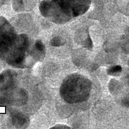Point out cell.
I'll use <instances>...</instances> for the list:
<instances>
[{"label": "cell", "mask_w": 129, "mask_h": 129, "mask_svg": "<svg viewBox=\"0 0 129 129\" xmlns=\"http://www.w3.org/2000/svg\"><path fill=\"white\" fill-rule=\"evenodd\" d=\"M14 9L17 11H20L23 10V3L22 0H14L13 3Z\"/></svg>", "instance_id": "obj_10"}, {"label": "cell", "mask_w": 129, "mask_h": 129, "mask_svg": "<svg viewBox=\"0 0 129 129\" xmlns=\"http://www.w3.org/2000/svg\"><path fill=\"white\" fill-rule=\"evenodd\" d=\"M30 44L29 38L26 34L17 35L13 43L2 58L11 66L23 69L26 67Z\"/></svg>", "instance_id": "obj_4"}, {"label": "cell", "mask_w": 129, "mask_h": 129, "mask_svg": "<svg viewBox=\"0 0 129 129\" xmlns=\"http://www.w3.org/2000/svg\"><path fill=\"white\" fill-rule=\"evenodd\" d=\"M128 65L129 66V58H128Z\"/></svg>", "instance_id": "obj_13"}, {"label": "cell", "mask_w": 129, "mask_h": 129, "mask_svg": "<svg viewBox=\"0 0 129 129\" xmlns=\"http://www.w3.org/2000/svg\"><path fill=\"white\" fill-rule=\"evenodd\" d=\"M34 48L37 51L44 55L45 53V46L43 42L40 40H37L35 41Z\"/></svg>", "instance_id": "obj_8"}, {"label": "cell", "mask_w": 129, "mask_h": 129, "mask_svg": "<svg viewBox=\"0 0 129 129\" xmlns=\"http://www.w3.org/2000/svg\"><path fill=\"white\" fill-rule=\"evenodd\" d=\"M122 104L123 106L129 108V94L122 99Z\"/></svg>", "instance_id": "obj_11"}, {"label": "cell", "mask_w": 129, "mask_h": 129, "mask_svg": "<svg viewBox=\"0 0 129 129\" xmlns=\"http://www.w3.org/2000/svg\"><path fill=\"white\" fill-rule=\"evenodd\" d=\"M50 44L51 46L54 47H58L63 45V42L62 39L58 37L55 36L53 37L50 41Z\"/></svg>", "instance_id": "obj_9"}, {"label": "cell", "mask_w": 129, "mask_h": 129, "mask_svg": "<svg viewBox=\"0 0 129 129\" xmlns=\"http://www.w3.org/2000/svg\"><path fill=\"white\" fill-rule=\"evenodd\" d=\"M92 83L86 77L79 74H72L63 81L59 90L61 98L70 104L84 102L89 98Z\"/></svg>", "instance_id": "obj_2"}, {"label": "cell", "mask_w": 129, "mask_h": 129, "mask_svg": "<svg viewBox=\"0 0 129 129\" xmlns=\"http://www.w3.org/2000/svg\"><path fill=\"white\" fill-rule=\"evenodd\" d=\"M92 0H42L39 9L42 16L56 24H63L84 14Z\"/></svg>", "instance_id": "obj_1"}, {"label": "cell", "mask_w": 129, "mask_h": 129, "mask_svg": "<svg viewBox=\"0 0 129 129\" xmlns=\"http://www.w3.org/2000/svg\"><path fill=\"white\" fill-rule=\"evenodd\" d=\"M16 72L8 70L0 74V106H21L28 100V94L16 85Z\"/></svg>", "instance_id": "obj_3"}, {"label": "cell", "mask_w": 129, "mask_h": 129, "mask_svg": "<svg viewBox=\"0 0 129 129\" xmlns=\"http://www.w3.org/2000/svg\"><path fill=\"white\" fill-rule=\"evenodd\" d=\"M10 115L13 124L17 128H25L29 123V118L25 114L17 110H11Z\"/></svg>", "instance_id": "obj_6"}, {"label": "cell", "mask_w": 129, "mask_h": 129, "mask_svg": "<svg viewBox=\"0 0 129 129\" xmlns=\"http://www.w3.org/2000/svg\"><path fill=\"white\" fill-rule=\"evenodd\" d=\"M122 68L120 66H114L108 68L107 73L108 75L111 76H117L121 72Z\"/></svg>", "instance_id": "obj_7"}, {"label": "cell", "mask_w": 129, "mask_h": 129, "mask_svg": "<svg viewBox=\"0 0 129 129\" xmlns=\"http://www.w3.org/2000/svg\"><path fill=\"white\" fill-rule=\"evenodd\" d=\"M13 27L4 17L0 16V57L6 53L17 37Z\"/></svg>", "instance_id": "obj_5"}, {"label": "cell", "mask_w": 129, "mask_h": 129, "mask_svg": "<svg viewBox=\"0 0 129 129\" xmlns=\"http://www.w3.org/2000/svg\"><path fill=\"white\" fill-rule=\"evenodd\" d=\"M71 128L70 126H69L66 124H57L54 126L51 127V128Z\"/></svg>", "instance_id": "obj_12"}]
</instances>
